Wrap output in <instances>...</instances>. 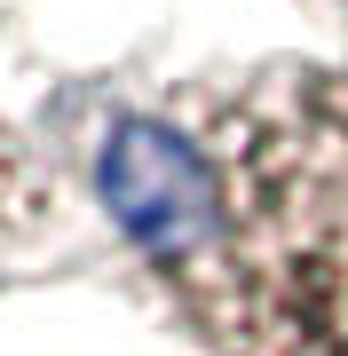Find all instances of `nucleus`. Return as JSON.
<instances>
[{"instance_id":"f257e3e1","label":"nucleus","mask_w":348,"mask_h":356,"mask_svg":"<svg viewBox=\"0 0 348 356\" xmlns=\"http://www.w3.org/2000/svg\"><path fill=\"white\" fill-rule=\"evenodd\" d=\"M95 198L206 356H348V72L182 79L103 127Z\"/></svg>"},{"instance_id":"f03ea898","label":"nucleus","mask_w":348,"mask_h":356,"mask_svg":"<svg viewBox=\"0 0 348 356\" xmlns=\"http://www.w3.org/2000/svg\"><path fill=\"white\" fill-rule=\"evenodd\" d=\"M40 206H48V182H40V166H32V151H24V135L0 119V254H8V245L32 229Z\"/></svg>"},{"instance_id":"7ed1b4c3","label":"nucleus","mask_w":348,"mask_h":356,"mask_svg":"<svg viewBox=\"0 0 348 356\" xmlns=\"http://www.w3.org/2000/svg\"><path fill=\"white\" fill-rule=\"evenodd\" d=\"M333 8H340V16H348V0H333Z\"/></svg>"}]
</instances>
